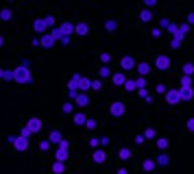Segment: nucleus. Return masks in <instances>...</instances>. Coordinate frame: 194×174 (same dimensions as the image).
Returning <instances> with one entry per match:
<instances>
[{"label":"nucleus","instance_id":"nucleus-39","mask_svg":"<svg viewBox=\"0 0 194 174\" xmlns=\"http://www.w3.org/2000/svg\"><path fill=\"white\" fill-rule=\"evenodd\" d=\"M90 144L94 146V148H96V146H98V144H101V142H98V137H92V139H90Z\"/></svg>","mask_w":194,"mask_h":174},{"label":"nucleus","instance_id":"nucleus-24","mask_svg":"<svg viewBox=\"0 0 194 174\" xmlns=\"http://www.w3.org/2000/svg\"><path fill=\"white\" fill-rule=\"evenodd\" d=\"M13 76H15V72H11V70H2V78H4V81H11Z\"/></svg>","mask_w":194,"mask_h":174},{"label":"nucleus","instance_id":"nucleus-19","mask_svg":"<svg viewBox=\"0 0 194 174\" xmlns=\"http://www.w3.org/2000/svg\"><path fill=\"white\" fill-rule=\"evenodd\" d=\"M151 18H153V15H151V11H148V9H144L142 13H140V20H142V22H148Z\"/></svg>","mask_w":194,"mask_h":174},{"label":"nucleus","instance_id":"nucleus-36","mask_svg":"<svg viewBox=\"0 0 194 174\" xmlns=\"http://www.w3.org/2000/svg\"><path fill=\"white\" fill-rule=\"evenodd\" d=\"M101 87H103L101 81H92V89H101Z\"/></svg>","mask_w":194,"mask_h":174},{"label":"nucleus","instance_id":"nucleus-20","mask_svg":"<svg viewBox=\"0 0 194 174\" xmlns=\"http://www.w3.org/2000/svg\"><path fill=\"white\" fill-rule=\"evenodd\" d=\"M74 124H87L85 115H83V113H76V115H74Z\"/></svg>","mask_w":194,"mask_h":174},{"label":"nucleus","instance_id":"nucleus-34","mask_svg":"<svg viewBox=\"0 0 194 174\" xmlns=\"http://www.w3.org/2000/svg\"><path fill=\"white\" fill-rule=\"evenodd\" d=\"M0 15H2V20H9L11 18V11L9 9H2V13H0Z\"/></svg>","mask_w":194,"mask_h":174},{"label":"nucleus","instance_id":"nucleus-31","mask_svg":"<svg viewBox=\"0 0 194 174\" xmlns=\"http://www.w3.org/2000/svg\"><path fill=\"white\" fill-rule=\"evenodd\" d=\"M105 29H107V31H116V20H107Z\"/></svg>","mask_w":194,"mask_h":174},{"label":"nucleus","instance_id":"nucleus-8","mask_svg":"<svg viewBox=\"0 0 194 174\" xmlns=\"http://www.w3.org/2000/svg\"><path fill=\"white\" fill-rule=\"evenodd\" d=\"M57 161H65L68 159V148H63V146H59V150H57Z\"/></svg>","mask_w":194,"mask_h":174},{"label":"nucleus","instance_id":"nucleus-6","mask_svg":"<svg viewBox=\"0 0 194 174\" xmlns=\"http://www.w3.org/2000/svg\"><path fill=\"white\" fill-rule=\"evenodd\" d=\"M111 115H124V105L122 102H114L111 105Z\"/></svg>","mask_w":194,"mask_h":174},{"label":"nucleus","instance_id":"nucleus-37","mask_svg":"<svg viewBox=\"0 0 194 174\" xmlns=\"http://www.w3.org/2000/svg\"><path fill=\"white\" fill-rule=\"evenodd\" d=\"M135 85H137V89H144V78H137Z\"/></svg>","mask_w":194,"mask_h":174},{"label":"nucleus","instance_id":"nucleus-1","mask_svg":"<svg viewBox=\"0 0 194 174\" xmlns=\"http://www.w3.org/2000/svg\"><path fill=\"white\" fill-rule=\"evenodd\" d=\"M13 72H15L13 81H18V83H31V70H26V65H22V68L13 70Z\"/></svg>","mask_w":194,"mask_h":174},{"label":"nucleus","instance_id":"nucleus-21","mask_svg":"<svg viewBox=\"0 0 194 174\" xmlns=\"http://www.w3.org/2000/svg\"><path fill=\"white\" fill-rule=\"evenodd\" d=\"M157 163H159V165H168V155L162 153V155L157 157Z\"/></svg>","mask_w":194,"mask_h":174},{"label":"nucleus","instance_id":"nucleus-22","mask_svg":"<svg viewBox=\"0 0 194 174\" xmlns=\"http://www.w3.org/2000/svg\"><path fill=\"white\" fill-rule=\"evenodd\" d=\"M79 35H87V24H76V29H74Z\"/></svg>","mask_w":194,"mask_h":174},{"label":"nucleus","instance_id":"nucleus-5","mask_svg":"<svg viewBox=\"0 0 194 174\" xmlns=\"http://www.w3.org/2000/svg\"><path fill=\"white\" fill-rule=\"evenodd\" d=\"M194 98V89L192 87H181V100H192Z\"/></svg>","mask_w":194,"mask_h":174},{"label":"nucleus","instance_id":"nucleus-16","mask_svg":"<svg viewBox=\"0 0 194 174\" xmlns=\"http://www.w3.org/2000/svg\"><path fill=\"white\" fill-rule=\"evenodd\" d=\"M105 157H107V155H105L103 150H96V153H94V161H96V163H103Z\"/></svg>","mask_w":194,"mask_h":174},{"label":"nucleus","instance_id":"nucleus-41","mask_svg":"<svg viewBox=\"0 0 194 174\" xmlns=\"http://www.w3.org/2000/svg\"><path fill=\"white\" fill-rule=\"evenodd\" d=\"M101 76H109V68H101Z\"/></svg>","mask_w":194,"mask_h":174},{"label":"nucleus","instance_id":"nucleus-38","mask_svg":"<svg viewBox=\"0 0 194 174\" xmlns=\"http://www.w3.org/2000/svg\"><path fill=\"white\" fill-rule=\"evenodd\" d=\"M70 111H72V105L65 102V105H63V113H70Z\"/></svg>","mask_w":194,"mask_h":174},{"label":"nucleus","instance_id":"nucleus-32","mask_svg":"<svg viewBox=\"0 0 194 174\" xmlns=\"http://www.w3.org/2000/svg\"><path fill=\"white\" fill-rule=\"evenodd\" d=\"M157 146H159V148H168V139H159V142H157Z\"/></svg>","mask_w":194,"mask_h":174},{"label":"nucleus","instance_id":"nucleus-17","mask_svg":"<svg viewBox=\"0 0 194 174\" xmlns=\"http://www.w3.org/2000/svg\"><path fill=\"white\" fill-rule=\"evenodd\" d=\"M46 26H48V24H46V18H44V20H37V22H35V31H37V33H42L44 29H46Z\"/></svg>","mask_w":194,"mask_h":174},{"label":"nucleus","instance_id":"nucleus-40","mask_svg":"<svg viewBox=\"0 0 194 174\" xmlns=\"http://www.w3.org/2000/svg\"><path fill=\"white\" fill-rule=\"evenodd\" d=\"M155 2H157V0H144V4H146V7H155Z\"/></svg>","mask_w":194,"mask_h":174},{"label":"nucleus","instance_id":"nucleus-28","mask_svg":"<svg viewBox=\"0 0 194 174\" xmlns=\"http://www.w3.org/2000/svg\"><path fill=\"white\" fill-rule=\"evenodd\" d=\"M181 87H192V81H190V76H183V78H181Z\"/></svg>","mask_w":194,"mask_h":174},{"label":"nucleus","instance_id":"nucleus-29","mask_svg":"<svg viewBox=\"0 0 194 174\" xmlns=\"http://www.w3.org/2000/svg\"><path fill=\"white\" fill-rule=\"evenodd\" d=\"M129 157H131V150L129 148H122V150H120V159H129Z\"/></svg>","mask_w":194,"mask_h":174},{"label":"nucleus","instance_id":"nucleus-9","mask_svg":"<svg viewBox=\"0 0 194 174\" xmlns=\"http://www.w3.org/2000/svg\"><path fill=\"white\" fill-rule=\"evenodd\" d=\"M29 128H31V133H37V131L42 128V122L37 120V117H33V120L29 122Z\"/></svg>","mask_w":194,"mask_h":174},{"label":"nucleus","instance_id":"nucleus-2","mask_svg":"<svg viewBox=\"0 0 194 174\" xmlns=\"http://www.w3.org/2000/svg\"><path fill=\"white\" fill-rule=\"evenodd\" d=\"M166 100H168L170 105H177L181 100V92H177V89H170V92H166Z\"/></svg>","mask_w":194,"mask_h":174},{"label":"nucleus","instance_id":"nucleus-46","mask_svg":"<svg viewBox=\"0 0 194 174\" xmlns=\"http://www.w3.org/2000/svg\"><path fill=\"white\" fill-rule=\"evenodd\" d=\"M118 174H126V170H118Z\"/></svg>","mask_w":194,"mask_h":174},{"label":"nucleus","instance_id":"nucleus-11","mask_svg":"<svg viewBox=\"0 0 194 174\" xmlns=\"http://www.w3.org/2000/svg\"><path fill=\"white\" fill-rule=\"evenodd\" d=\"M111 81L116 83V85H124L126 78H124V74H120V72H118V74H114V76H111Z\"/></svg>","mask_w":194,"mask_h":174},{"label":"nucleus","instance_id":"nucleus-42","mask_svg":"<svg viewBox=\"0 0 194 174\" xmlns=\"http://www.w3.org/2000/svg\"><path fill=\"white\" fill-rule=\"evenodd\" d=\"M179 44H181V39L175 37V39H172V48H179Z\"/></svg>","mask_w":194,"mask_h":174},{"label":"nucleus","instance_id":"nucleus-14","mask_svg":"<svg viewBox=\"0 0 194 174\" xmlns=\"http://www.w3.org/2000/svg\"><path fill=\"white\" fill-rule=\"evenodd\" d=\"M76 29V26H72V24H68V22H63V24H61V33H63V35H70V33L72 31H74Z\"/></svg>","mask_w":194,"mask_h":174},{"label":"nucleus","instance_id":"nucleus-30","mask_svg":"<svg viewBox=\"0 0 194 174\" xmlns=\"http://www.w3.org/2000/svg\"><path fill=\"white\" fill-rule=\"evenodd\" d=\"M52 170L57 172V174H59V172H63V161H57V163L52 165Z\"/></svg>","mask_w":194,"mask_h":174},{"label":"nucleus","instance_id":"nucleus-35","mask_svg":"<svg viewBox=\"0 0 194 174\" xmlns=\"http://www.w3.org/2000/svg\"><path fill=\"white\" fill-rule=\"evenodd\" d=\"M144 137H155V131H153V128H146V133H144Z\"/></svg>","mask_w":194,"mask_h":174},{"label":"nucleus","instance_id":"nucleus-13","mask_svg":"<svg viewBox=\"0 0 194 174\" xmlns=\"http://www.w3.org/2000/svg\"><path fill=\"white\" fill-rule=\"evenodd\" d=\"M137 72H140L142 76H146L148 72H151V65H148V63H140V65H137Z\"/></svg>","mask_w":194,"mask_h":174},{"label":"nucleus","instance_id":"nucleus-45","mask_svg":"<svg viewBox=\"0 0 194 174\" xmlns=\"http://www.w3.org/2000/svg\"><path fill=\"white\" fill-rule=\"evenodd\" d=\"M188 22H192V24H194V13H190V15H188Z\"/></svg>","mask_w":194,"mask_h":174},{"label":"nucleus","instance_id":"nucleus-10","mask_svg":"<svg viewBox=\"0 0 194 174\" xmlns=\"http://www.w3.org/2000/svg\"><path fill=\"white\" fill-rule=\"evenodd\" d=\"M79 89H83V92H85V89H92V81H90V78H85V76H81Z\"/></svg>","mask_w":194,"mask_h":174},{"label":"nucleus","instance_id":"nucleus-7","mask_svg":"<svg viewBox=\"0 0 194 174\" xmlns=\"http://www.w3.org/2000/svg\"><path fill=\"white\" fill-rule=\"evenodd\" d=\"M120 65H122V70H133L135 68V61H133L131 57H124L122 61H120Z\"/></svg>","mask_w":194,"mask_h":174},{"label":"nucleus","instance_id":"nucleus-18","mask_svg":"<svg viewBox=\"0 0 194 174\" xmlns=\"http://www.w3.org/2000/svg\"><path fill=\"white\" fill-rule=\"evenodd\" d=\"M74 100H76V105H79V107H85L87 105V96H85V94H79Z\"/></svg>","mask_w":194,"mask_h":174},{"label":"nucleus","instance_id":"nucleus-25","mask_svg":"<svg viewBox=\"0 0 194 174\" xmlns=\"http://www.w3.org/2000/svg\"><path fill=\"white\" fill-rule=\"evenodd\" d=\"M192 72H194V65H192V63H185V65H183V74H185V76H190Z\"/></svg>","mask_w":194,"mask_h":174},{"label":"nucleus","instance_id":"nucleus-33","mask_svg":"<svg viewBox=\"0 0 194 174\" xmlns=\"http://www.w3.org/2000/svg\"><path fill=\"white\" fill-rule=\"evenodd\" d=\"M140 96H142L144 100H148V102H151V96H148V92H146V89H140Z\"/></svg>","mask_w":194,"mask_h":174},{"label":"nucleus","instance_id":"nucleus-23","mask_svg":"<svg viewBox=\"0 0 194 174\" xmlns=\"http://www.w3.org/2000/svg\"><path fill=\"white\" fill-rule=\"evenodd\" d=\"M153 168H155V161L153 159H146V161H144V170H146V172H151Z\"/></svg>","mask_w":194,"mask_h":174},{"label":"nucleus","instance_id":"nucleus-26","mask_svg":"<svg viewBox=\"0 0 194 174\" xmlns=\"http://www.w3.org/2000/svg\"><path fill=\"white\" fill-rule=\"evenodd\" d=\"M79 81H81V76H74L70 81V89H79Z\"/></svg>","mask_w":194,"mask_h":174},{"label":"nucleus","instance_id":"nucleus-27","mask_svg":"<svg viewBox=\"0 0 194 174\" xmlns=\"http://www.w3.org/2000/svg\"><path fill=\"white\" fill-rule=\"evenodd\" d=\"M135 87H137V85H135V81H126V83H124V89H126V92H133Z\"/></svg>","mask_w":194,"mask_h":174},{"label":"nucleus","instance_id":"nucleus-4","mask_svg":"<svg viewBox=\"0 0 194 174\" xmlns=\"http://www.w3.org/2000/svg\"><path fill=\"white\" fill-rule=\"evenodd\" d=\"M155 65H157V70H168V68H170V57H166V54H162V57H157V61H155Z\"/></svg>","mask_w":194,"mask_h":174},{"label":"nucleus","instance_id":"nucleus-15","mask_svg":"<svg viewBox=\"0 0 194 174\" xmlns=\"http://www.w3.org/2000/svg\"><path fill=\"white\" fill-rule=\"evenodd\" d=\"M48 142H57V144H61V142H63V139H61V133H59V131H52Z\"/></svg>","mask_w":194,"mask_h":174},{"label":"nucleus","instance_id":"nucleus-3","mask_svg":"<svg viewBox=\"0 0 194 174\" xmlns=\"http://www.w3.org/2000/svg\"><path fill=\"white\" fill-rule=\"evenodd\" d=\"M11 142H13V146H15V148H18V150H26V146H29V139H26V137H11Z\"/></svg>","mask_w":194,"mask_h":174},{"label":"nucleus","instance_id":"nucleus-12","mask_svg":"<svg viewBox=\"0 0 194 174\" xmlns=\"http://www.w3.org/2000/svg\"><path fill=\"white\" fill-rule=\"evenodd\" d=\"M52 44H55L52 33H50V35H44V37H42V46H52Z\"/></svg>","mask_w":194,"mask_h":174},{"label":"nucleus","instance_id":"nucleus-44","mask_svg":"<svg viewBox=\"0 0 194 174\" xmlns=\"http://www.w3.org/2000/svg\"><path fill=\"white\" fill-rule=\"evenodd\" d=\"M188 128H190V131H194V120H188Z\"/></svg>","mask_w":194,"mask_h":174},{"label":"nucleus","instance_id":"nucleus-43","mask_svg":"<svg viewBox=\"0 0 194 174\" xmlns=\"http://www.w3.org/2000/svg\"><path fill=\"white\" fill-rule=\"evenodd\" d=\"M85 126H87V128H94V126H96V122H94V120H87Z\"/></svg>","mask_w":194,"mask_h":174}]
</instances>
